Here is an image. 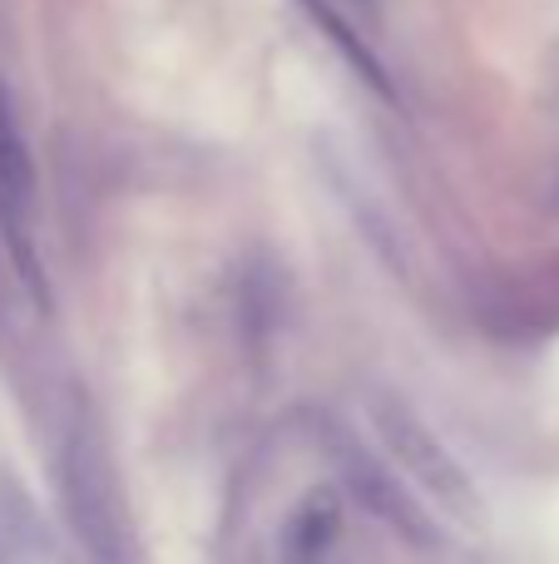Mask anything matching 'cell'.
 I'll use <instances>...</instances> for the list:
<instances>
[{"mask_svg":"<svg viewBox=\"0 0 559 564\" xmlns=\"http://www.w3.org/2000/svg\"><path fill=\"white\" fill-rule=\"evenodd\" d=\"M372 431L382 441L386 460L402 470V480L412 486L416 500L436 510L446 525L456 530H475L485 520L481 510V490L471 486V476L461 470V460L446 451V441L416 416L406 401L396 397H372Z\"/></svg>","mask_w":559,"mask_h":564,"instance_id":"cell-1","label":"cell"},{"mask_svg":"<svg viewBox=\"0 0 559 564\" xmlns=\"http://www.w3.org/2000/svg\"><path fill=\"white\" fill-rule=\"evenodd\" d=\"M59 486H65V510L75 525L79 550L89 564H129L124 510H119L114 470H109L99 436L85 421H69L65 446H59Z\"/></svg>","mask_w":559,"mask_h":564,"instance_id":"cell-2","label":"cell"},{"mask_svg":"<svg viewBox=\"0 0 559 564\" xmlns=\"http://www.w3.org/2000/svg\"><path fill=\"white\" fill-rule=\"evenodd\" d=\"M342 460H347V476H352L357 496H362L366 506L376 510V516H386L392 525H402L406 535H421V530H426V516L416 510V500L406 496L402 486H396V476H386V470L376 466L372 456H362L357 446H347Z\"/></svg>","mask_w":559,"mask_h":564,"instance_id":"cell-3","label":"cell"},{"mask_svg":"<svg viewBox=\"0 0 559 564\" xmlns=\"http://www.w3.org/2000/svg\"><path fill=\"white\" fill-rule=\"evenodd\" d=\"M337 545V500L327 490L307 496L283 530V564H322Z\"/></svg>","mask_w":559,"mask_h":564,"instance_id":"cell-4","label":"cell"},{"mask_svg":"<svg viewBox=\"0 0 559 564\" xmlns=\"http://www.w3.org/2000/svg\"><path fill=\"white\" fill-rule=\"evenodd\" d=\"M35 198V164H30V144L20 134L15 105H10L6 85H0V204L25 214Z\"/></svg>","mask_w":559,"mask_h":564,"instance_id":"cell-5","label":"cell"},{"mask_svg":"<svg viewBox=\"0 0 559 564\" xmlns=\"http://www.w3.org/2000/svg\"><path fill=\"white\" fill-rule=\"evenodd\" d=\"M303 6H307V15H313V20H317V30H322V35H327V40H332V45H337V50H342V55H347V65H352V69H357V75H362V79H366V85H372V89H376V95H392V79H386L382 59H376V55H372V45H366V40H362V35H357V30H352V25H347V20H342V15H337V10H332V6H327V0H303Z\"/></svg>","mask_w":559,"mask_h":564,"instance_id":"cell-6","label":"cell"},{"mask_svg":"<svg viewBox=\"0 0 559 564\" xmlns=\"http://www.w3.org/2000/svg\"><path fill=\"white\" fill-rule=\"evenodd\" d=\"M352 6H362L366 15H376V6H382V0H352Z\"/></svg>","mask_w":559,"mask_h":564,"instance_id":"cell-7","label":"cell"}]
</instances>
